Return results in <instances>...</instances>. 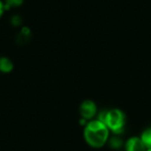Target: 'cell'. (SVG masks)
I'll use <instances>...</instances> for the list:
<instances>
[{"instance_id":"6da1fadb","label":"cell","mask_w":151,"mask_h":151,"mask_svg":"<svg viewBox=\"0 0 151 151\" xmlns=\"http://www.w3.org/2000/svg\"><path fill=\"white\" fill-rule=\"evenodd\" d=\"M86 142L96 149L103 147L109 139V128L99 119L89 121L84 129Z\"/></svg>"},{"instance_id":"7a4b0ae2","label":"cell","mask_w":151,"mask_h":151,"mask_svg":"<svg viewBox=\"0 0 151 151\" xmlns=\"http://www.w3.org/2000/svg\"><path fill=\"white\" fill-rule=\"evenodd\" d=\"M97 119L104 123L109 130H111L116 134H119L124 131L126 117L124 112L119 109L104 111L99 114Z\"/></svg>"},{"instance_id":"3957f363","label":"cell","mask_w":151,"mask_h":151,"mask_svg":"<svg viewBox=\"0 0 151 151\" xmlns=\"http://www.w3.org/2000/svg\"><path fill=\"white\" fill-rule=\"evenodd\" d=\"M80 112L82 119L86 120H89L93 119L96 113V105L93 101L86 100L82 102V104H81Z\"/></svg>"},{"instance_id":"277c9868","label":"cell","mask_w":151,"mask_h":151,"mask_svg":"<svg viewBox=\"0 0 151 151\" xmlns=\"http://www.w3.org/2000/svg\"><path fill=\"white\" fill-rule=\"evenodd\" d=\"M127 151H146L147 148L144 145L141 137H132L127 140L126 143Z\"/></svg>"},{"instance_id":"5b68a950","label":"cell","mask_w":151,"mask_h":151,"mask_svg":"<svg viewBox=\"0 0 151 151\" xmlns=\"http://www.w3.org/2000/svg\"><path fill=\"white\" fill-rule=\"evenodd\" d=\"M12 70H13L12 61L6 57H1L0 58V72L4 73H11Z\"/></svg>"},{"instance_id":"8992f818","label":"cell","mask_w":151,"mask_h":151,"mask_svg":"<svg viewBox=\"0 0 151 151\" xmlns=\"http://www.w3.org/2000/svg\"><path fill=\"white\" fill-rule=\"evenodd\" d=\"M31 36V30L27 27H23L20 29V32L19 33L16 41L18 42H19L20 44H22L23 42H28L29 38Z\"/></svg>"},{"instance_id":"52a82bcc","label":"cell","mask_w":151,"mask_h":151,"mask_svg":"<svg viewBox=\"0 0 151 151\" xmlns=\"http://www.w3.org/2000/svg\"><path fill=\"white\" fill-rule=\"evenodd\" d=\"M141 139L142 140V142L147 149H151V127L149 129H146L142 133Z\"/></svg>"},{"instance_id":"ba28073f","label":"cell","mask_w":151,"mask_h":151,"mask_svg":"<svg viewBox=\"0 0 151 151\" xmlns=\"http://www.w3.org/2000/svg\"><path fill=\"white\" fill-rule=\"evenodd\" d=\"M24 0H5L4 1V8L5 10H10L12 8H17L22 5Z\"/></svg>"},{"instance_id":"9c48e42d","label":"cell","mask_w":151,"mask_h":151,"mask_svg":"<svg viewBox=\"0 0 151 151\" xmlns=\"http://www.w3.org/2000/svg\"><path fill=\"white\" fill-rule=\"evenodd\" d=\"M109 144H110L111 148H112L114 150H118L123 145V141L121 140V138H119L118 136H114L110 139Z\"/></svg>"},{"instance_id":"30bf717a","label":"cell","mask_w":151,"mask_h":151,"mask_svg":"<svg viewBox=\"0 0 151 151\" xmlns=\"http://www.w3.org/2000/svg\"><path fill=\"white\" fill-rule=\"evenodd\" d=\"M21 22H22V19L19 15H13L12 18H11V24L14 27H19L21 25Z\"/></svg>"},{"instance_id":"8fae6325","label":"cell","mask_w":151,"mask_h":151,"mask_svg":"<svg viewBox=\"0 0 151 151\" xmlns=\"http://www.w3.org/2000/svg\"><path fill=\"white\" fill-rule=\"evenodd\" d=\"M4 11H5V8H4V2H3L2 0H0V19H1V17L3 16Z\"/></svg>"},{"instance_id":"7c38bea8","label":"cell","mask_w":151,"mask_h":151,"mask_svg":"<svg viewBox=\"0 0 151 151\" xmlns=\"http://www.w3.org/2000/svg\"><path fill=\"white\" fill-rule=\"evenodd\" d=\"M146 151H151V149H148Z\"/></svg>"}]
</instances>
